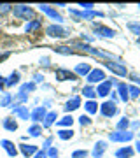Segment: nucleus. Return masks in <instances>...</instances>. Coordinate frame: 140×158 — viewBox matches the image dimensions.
I'll list each match as a JSON object with an SVG mask.
<instances>
[{"mask_svg":"<svg viewBox=\"0 0 140 158\" xmlns=\"http://www.w3.org/2000/svg\"><path fill=\"white\" fill-rule=\"evenodd\" d=\"M12 14L16 18H19V19H28V18H34V9L28 6H23V4H19V6H12Z\"/></svg>","mask_w":140,"mask_h":158,"instance_id":"f257e3e1","label":"nucleus"},{"mask_svg":"<svg viewBox=\"0 0 140 158\" xmlns=\"http://www.w3.org/2000/svg\"><path fill=\"white\" fill-rule=\"evenodd\" d=\"M46 34L49 37H54V39H63V37H68V30L62 25H49L46 28Z\"/></svg>","mask_w":140,"mask_h":158,"instance_id":"f03ea898","label":"nucleus"},{"mask_svg":"<svg viewBox=\"0 0 140 158\" xmlns=\"http://www.w3.org/2000/svg\"><path fill=\"white\" fill-rule=\"evenodd\" d=\"M131 139H133V132H130V130H126V132L116 130L114 134H109V141L112 142H130Z\"/></svg>","mask_w":140,"mask_h":158,"instance_id":"7ed1b4c3","label":"nucleus"},{"mask_svg":"<svg viewBox=\"0 0 140 158\" xmlns=\"http://www.w3.org/2000/svg\"><path fill=\"white\" fill-rule=\"evenodd\" d=\"M100 114L105 116V118H112V116L118 114V106L114 102H103L100 106Z\"/></svg>","mask_w":140,"mask_h":158,"instance_id":"20e7f679","label":"nucleus"},{"mask_svg":"<svg viewBox=\"0 0 140 158\" xmlns=\"http://www.w3.org/2000/svg\"><path fill=\"white\" fill-rule=\"evenodd\" d=\"M70 14H74L75 18H82V19H93V18H102L103 12L100 11H75V9H70Z\"/></svg>","mask_w":140,"mask_h":158,"instance_id":"39448f33","label":"nucleus"},{"mask_svg":"<svg viewBox=\"0 0 140 158\" xmlns=\"http://www.w3.org/2000/svg\"><path fill=\"white\" fill-rule=\"evenodd\" d=\"M86 79H88L90 85H93V83H103V81H105V72H103L102 69H93V70L86 76Z\"/></svg>","mask_w":140,"mask_h":158,"instance_id":"423d86ee","label":"nucleus"},{"mask_svg":"<svg viewBox=\"0 0 140 158\" xmlns=\"http://www.w3.org/2000/svg\"><path fill=\"white\" fill-rule=\"evenodd\" d=\"M54 76L58 81H77V76L74 74V70H68V69H58Z\"/></svg>","mask_w":140,"mask_h":158,"instance_id":"0eeeda50","label":"nucleus"},{"mask_svg":"<svg viewBox=\"0 0 140 158\" xmlns=\"http://www.w3.org/2000/svg\"><path fill=\"white\" fill-rule=\"evenodd\" d=\"M39 9H40L42 12H46L47 16H51L53 19H54V21H58V25H62L63 16H62V14H60L58 11H56V9H53L51 6H46V4H40V6H39Z\"/></svg>","mask_w":140,"mask_h":158,"instance_id":"6e6552de","label":"nucleus"},{"mask_svg":"<svg viewBox=\"0 0 140 158\" xmlns=\"http://www.w3.org/2000/svg\"><path fill=\"white\" fill-rule=\"evenodd\" d=\"M46 107L44 106H39V107H35L32 113H30V119L34 121V123H39V121H42V119L46 118Z\"/></svg>","mask_w":140,"mask_h":158,"instance_id":"1a4fd4ad","label":"nucleus"},{"mask_svg":"<svg viewBox=\"0 0 140 158\" xmlns=\"http://www.w3.org/2000/svg\"><path fill=\"white\" fill-rule=\"evenodd\" d=\"M105 67L109 69V70H112L114 74L121 76V77L128 74V72H126V67H123V65H121V63H118V62H107V63H105Z\"/></svg>","mask_w":140,"mask_h":158,"instance_id":"9d476101","label":"nucleus"},{"mask_svg":"<svg viewBox=\"0 0 140 158\" xmlns=\"http://www.w3.org/2000/svg\"><path fill=\"white\" fill-rule=\"evenodd\" d=\"M95 34L100 37H116V30L103 27V25H95Z\"/></svg>","mask_w":140,"mask_h":158,"instance_id":"9b49d317","label":"nucleus"},{"mask_svg":"<svg viewBox=\"0 0 140 158\" xmlns=\"http://www.w3.org/2000/svg\"><path fill=\"white\" fill-rule=\"evenodd\" d=\"M91 70H93V69H91L90 63H77L75 69H74V74H75L77 77H79V76H81V77H86Z\"/></svg>","mask_w":140,"mask_h":158,"instance_id":"f8f14e48","label":"nucleus"},{"mask_svg":"<svg viewBox=\"0 0 140 158\" xmlns=\"http://www.w3.org/2000/svg\"><path fill=\"white\" fill-rule=\"evenodd\" d=\"M12 114L19 119H28L30 118V113H28L26 106H12Z\"/></svg>","mask_w":140,"mask_h":158,"instance_id":"ddd939ff","label":"nucleus"},{"mask_svg":"<svg viewBox=\"0 0 140 158\" xmlns=\"http://www.w3.org/2000/svg\"><path fill=\"white\" fill-rule=\"evenodd\" d=\"M110 90H112L110 81H103V83H100V85H98V88H96V95L107 97L109 93H110Z\"/></svg>","mask_w":140,"mask_h":158,"instance_id":"4468645a","label":"nucleus"},{"mask_svg":"<svg viewBox=\"0 0 140 158\" xmlns=\"http://www.w3.org/2000/svg\"><path fill=\"white\" fill-rule=\"evenodd\" d=\"M107 149V142L105 141H98L95 144V149H93V158H102L103 156V153Z\"/></svg>","mask_w":140,"mask_h":158,"instance_id":"2eb2a0df","label":"nucleus"},{"mask_svg":"<svg viewBox=\"0 0 140 158\" xmlns=\"http://www.w3.org/2000/svg\"><path fill=\"white\" fill-rule=\"evenodd\" d=\"M135 155V149L131 146H124L116 151V158H131Z\"/></svg>","mask_w":140,"mask_h":158,"instance_id":"dca6fc26","label":"nucleus"},{"mask_svg":"<svg viewBox=\"0 0 140 158\" xmlns=\"http://www.w3.org/2000/svg\"><path fill=\"white\" fill-rule=\"evenodd\" d=\"M79 107H81V98H79V97H72V98L65 104V111H67V113H72V111H75V109H79Z\"/></svg>","mask_w":140,"mask_h":158,"instance_id":"f3484780","label":"nucleus"},{"mask_svg":"<svg viewBox=\"0 0 140 158\" xmlns=\"http://www.w3.org/2000/svg\"><path fill=\"white\" fill-rule=\"evenodd\" d=\"M118 93L121 97L123 102H128L130 100V93H128V85L126 83H118Z\"/></svg>","mask_w":140,"mask_h":158,"instance_id":"a211bd4d","label":"nucleus"},{"mask_svg":"<svg viewBox=\"0 0 140 158\" xmlns=\"http://www.w3.org/2000/svg\"><path fill=\"white\" fill-rule=\"evenodd\" d=\"M19 151L25 155V156H34L35 153H37V146H32V144H21L19 146Z\"/></svg>","mask_w":140,"mask_h":158,"instance_id":"6ab92c4d","label":"nucleus"},{"mask_svg":"<svg viewBox=\"0 0 140 158\" xmlns=\"http://www.w3.org/2000/svg\"><path fill=\"white\" fill-rule=\"evenodd\" d=\"M40 27H42V21H40V19H32V21L26 23L25 30H26V34H32V32H37Z\"/></svg>","mask_w":140,"mask_h":158,"instance_id":"aec40b11","label":"nucleus"},{"mask_svg":"<svg viewBox=\"0 0 140 158\" xmlns=\"http://www.w3.org/2000/svg\"><path fill=\"white\" fill-rule=\"evenodd\" d=\"M0 146L6 148V151H7V155H9V156H16V155H18L16 146H14L11 141H2V142H0Z\"/></svg>","mask_w":140,"mask_h":158,"instance_id":"412c9836","label":"nucleus"},{"mask_svg":"<svg viewBox=\"0 0 140 158\" xmlns=\"http://www.w3.org/2000/svg\"><path fill=\"white\" fill-rule=\"evenodd\" d=\"M2 127H4L6 130H9V132L18 130V123L12 118H4V119H2Z\"/></svg>","mask_w":140,"mask_h":158,"instance_id":"4be33fe9","label":"nucleus"},{"mask_svg":"<svg viewBox=\"0 0 140 158\" xmlns=\"http://www.w3.org/2000/svg\"><path fill=\"white\" fill-rule=\"evenodd\" d=\"M56 119H58V114H56L54 111H53V113H47V114H46V118H44V123H42V127H44V128H49V127L54 123Z\"/></svg>","mask_w":140,"mask_h":158,"instance_id":"5701e85b","label":"nucleus"},{"mask_svg":"<svg viewBox=\"0 0 140 158\" xmlns=\"http://www.w3.org/2000/svg\"><path fill=\"white\" fill-rule=\"evenodd\" d=\"M82 95L86 97V98H90V100H95L96 90H95V88H93L91 85H88V86H84V88H82Z\"/></svg>","mask_w":140,"mask_h":158,"instance_id":"b1692460","label":"nucleus"},{"mask_svg":"<svg viewBox=\"0 0 140 158\" xmlns=\"http://www.w3.org/2000/svg\"><path fill=\"white\" fill-rule=\"evenodd\" d=\"M72 123H74V118L72 116H63L62 119H58V121H56V125H58V127H60V128H62V127H68V128H70V127H72Z\"/></svg>","mask_w":140,"mask_h":158,"instance_id":"393cba45","label":"nucleus"},{"mask_svg":"<svg viewBox=\"0 0 140 158\" xmlns=\"http://www.w3.org/2000/svg\"><path fill=\"white\" fill-rule=\"evenodd\" d=\"M58 137H60L62 141H68V139H72V137H74L72 128H62L60 132H58Z\"/></svg>","mask_w":140,"mask_h":158,"instance_id":"a878e982","label":"nucleus"},{"mask_svg":"<svg viewBox=\"0 0 140 158\" xmlns=\"http://www.w3.org/2000/svg\"><path fill=\"white\" fill-rule=\"evenodd\" d=\"M35 90V83L34 81H30V83H25V85L19 86V93H25V95H28L30 91Z\"/></svg>","mask_w":140,"mask_h":158,"instance_id":"bb28decb","label":"nucleus"},{"mask_svg":"<svg viewBox=\"0 0 140 158\" xmlns=\"http://www.w3.org/2000/svg\"><path fill=\"white\" fill-rule=\"evenodd\" d=\"M11 102H12L11 93H2V95H0V107H7V106H11Z\"/></svg>","mask_w":140,"mask_h":158,"instance_id":"cd10ccee","label":"nucleus"},{"mask_svg":"<svg viewBox=\"0 0 140 158\" xmlns=\"http://www.w3.org/2000/svg\"><path fill=\"white\" fill-rule=\"evenodd\" d=\"M84 107H86V111L90 114H95V113H98V104H96L95 100H88L86 104H84Z\"/></svg>","mask_w":140,"mask_h":158,"instance_id":"c85d7f7f","label":"nucleus"},{"mask_svg":"<svg viewBox=\"0 0 140 158\" xmlns=\"http://www.w3.org/2000/svg\"><path fill=\"white\" fill-rule=\"evenodd\" d=\"M40 134H42V127L37 123H34L30 128H28V135H32V137H39Z\"/></svg>","mask_w":140,"mask_h":158,"instance_id":"c756f323","label":"nucleus"},{"mask_svg":"<svg viewBox=\"0 0 140 158\" xmlns=\"http://www.w3.org/2000/svg\"><path fill=\"white\" fill-rule=\"evenodd\" d=\"M116 128H118L119 132H126V130L130 128V119L128 118H121L118 121V125H116Z\"/></svg>","mask_w":140,"mask_h":158,"instance_id":"7c9ffc66","label":"nucleus"},{"mask_svg":"<svg viewBox=\"0 0 140 158\" xmlns=\"http://www.w3.org/2000/svg\"><path fill=\"white\" fill-rule=\"evenodd\" d=\"M19 83V72L18 70H14V72L9 76V79H7V86H14Z\"/></svg>","mask_w":140,"mask_h":158,"instance_id":"2f4dec72","label":"nucleus"},{"mask_svg":"<svg viewBox=\"0 0 140 158\" xmlns=\"http://www.w3.org/2000/svg\"><path fill=\"white\" fill-rule=\"evenodd\" d=\"M128 93H130V98H137V97H140V88L138 86L130 85L128 86Z\"/></svg>","mask_w":140,"mask_h":158,"instance_id":"473e14b6","label":"nucleus"},{"mask_svg":"<svg viewBox=\"0 0 140 158\" xmlns=\"http://www.w3.org/2000/svg\"><path fill=\"white\" fill-rule=\"evenodd\" d=\"M28 100V95H25V93H19L18 91V95L14 97V106H19L21 102H26Z\"/></svg>","mask_w":140,"mask_h":158,"instance_id":"72a5a7b5","label":"nucleus"},{"mask_svg":"<svg viewBox=\"0 0 140 158\" xmlns=\"http://www.w3.org/2000/svg\"><path fill=\"white\" fill-rule=\"evenodd\" d=\"M54 51L56 53H60V55H74V51L70 49V48H67V46H58Z\"/></svg>","mask_w":140,"mask_h":158,"instance_id":"f704fd0d","label":"nucleus"},{"mask_svg":"<svg viewBox=\"0 0 140 158\" xmlns=\"http://www.w3.org/2000/svg\"><path fill=\"white\" fill-rule=\"evenodd\" d=\"M88 155H90V153L86 151V149H77V151L72 153V158H86Z\"/></svg>","mask_w":140,"mask_h":158,"instance_id":"c9c22d12","label":"nucleus"},{"mask_svg":"<svg viewBox=\"0 0 140 158\" xmlns=\"http://www.w3.org/2000/svg\"><path fill=\"white\" fill-rule=\"evenodd\" d=\"M128 28L131 30L135 35H140V23H128Z\"/></svg>","mask_w":140,"mask_h":158,"instance_id":"e433bc0d","label":"nucleus"},{"mask_svg":"<svg viewBox=\"0 0 140 158\" xmlns=\"http://www.w3.org/2000/svg\"><path fill=\"white\" fill-rule=\"evenodd\" d=\"M12 11L11 4H0V14H7V12Z\"/></svg>","mask_w":140,"mask_h":158,"instance_id":"4c0bfd02","label":"nucleus"},{"mask_svg":"<svg viewBox=\"0 0 140 158\" xmlns=\"http://www.w3.org/2000/svg\"><path fill=\"white\" fill-rule=\"evenodd\" d=\"M79 123L82 125V127H88V125H91V119H90V116H81V118H79Z\"/></svg>","mask_w":140,"mask_h":158,"instance_id":"58836bf2","label":"nucleus"},{"mask_svg":"<svg viewBox=\"0 0 140 158\" xmlns=\"http://www.w3.org/2000/svg\"><path fill=\"white\" fill-rule=\"evenodd\" d=\"M47 156L58 158V149H56V148H49V149H47Z\"/></svg>","mask_w":140,"mask_h":158,"instance_id":"ea45409f","label":"nucleus"},{"mask_svg":"<svg viewBox=\"0 0 140 158\" xmlns=\"http://www.w3.org/2000/svg\"><path fill=\"white\" fill-rule=\"evenodd\" d=\"M79 7H82V11H93L95 4H79Z\"/></svg>","mask_w":140,"mask_h":158,"instance_id":"a19ab883","label":"nucleus"},{"mask_svg":"<svg viewBox=\"0 0 140 158\" xmlns=\"http://www.w3.org/2000/svg\"><path fill=\"white\" fill-rule=\"evenodd\" d=\"M34 158H47V151H44V149L42 151H37L34 155Z\"/></svg>","mask_w":140,"mask_h":158,"instance_id":"79ce46f5","label":"nucleus"},{"mask_svg":"<svg viewBox=\"0 0 140 158\" xmlns=\"http://www.w3.org/2000/svg\"><path fill=\"white\" fill-rule=\"evenodd\" d=\"M6 86H7V79H6V77H2V76H0V90H4Z\"/></svg>","mask_w":140,"mask_h":158,"instance_id":"37998d69","label":"nucleus"},{"mask_svg":"<svg viewBox=\"0 0 140 158\" xmlns=\"http://www.w3.org/2000/svg\"><path fill=\"white\" fill-rule=\"evenodd\" d=\"M34 83H40V81H44V76H42V74H35L34 76Z\"/></svg>","mask_w":140,"mask_h":158,"instance_id":"c03bdc74","label":"nucleus"},{"mask_svg":"<svg viewBox=\"0 0 140 158\" xmlns=\"http://www.w3.org/2000/svg\"><path fill=\"white\" fill-rule=\"evenodd\" d=\"M9 55H11V53H0V62H4V60H7V58H9Z\"/></svg>","mask_w":140,"mask_h":158,"instance_id":"a18cd8bd","label":"nucleus"},{"mask_svg":"<svg viewBox=\"0 0 140 158\" xmlns=\"http://www.w3.org/2000/svg\"><path fill=\"white\" fill-rule=\"evenodd\" d=\"M131 79H133L135 83H140V76H137V74H133V76H131Z\"/></svg>","mask_w":140,"mask_h":158,"instance_id":"49530a36","label":"nucleus"},{"mask_svg":"<svg viewBox=\"0 0 140 158\" xmlns=\"http://www.w3.org/2000/svg\"><path fill=\"white\" fill-rule=\"evenodd\" d=\"M114 100H118V93H116V91H112V102Z\"/></svg>","mask_w":140,"mask_h":158,"instance_id":"de8ad7c7","label":"nucleus"},{"mask_svg":"<svg viewBox=\"0 0 140 158\" xmlns=\"http://www.w3.org/2000/svg\"><path fill=\"white\" fill-rule=\"evenodd\" d=\"M135 148H137L135 151H138V153H140V141H137V144H135Z\"/></svg>","mask_w":140,"mask_h":158,"instance_id":"09e8293b","label":"nucleus"},{"mask_svg":"<svg viewBox=\"0 0 140 158\" xmlns=\"http://www.w3.org/2000/svg\"><path fill=\"white\" fill-rule=\"evenodd\" d=\"M137 44H138V46H140V39H138V40H137Z\"/></svg>","mask_w":140,"mask_h":158,"instance_id":"8fccbe9b","label":"nucleus"},{"mask_svg":"<svg viewBox=\"0 0 140 158\" xmlns=\"http://www.w3.org/2000/svg\"><path fill=\"white\" fill-rule=\"evenodd\" d=\"M138 9H140V4H138Z\"/></svg>","mask_w":140,"mask_h":158,"instance_id":"3c124183","label":"nucleus"},{"mask_svg":"<svg viewBox=\"0 0 140 158\" xmlns=\"http://www.w3.org/2000/svg\"><path fill=\"white\" fill-rule=\"evenodd\" d=\"M138 135H140V134H138Z\"/></svg>","mask_w":140,"mask_h":158,"instance_id":"603ef678","label":"nucleus"}]
</instances>
